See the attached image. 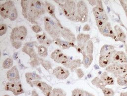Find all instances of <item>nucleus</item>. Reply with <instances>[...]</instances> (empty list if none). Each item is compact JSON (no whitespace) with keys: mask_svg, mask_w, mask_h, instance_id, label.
<instances>
[{"mask_svg":"<svg viewBox=\"0 0 127 96\" xmlns=\"http://www.w3.org/2000/svg\"><path fill=\"white\" fill-rule=\"evenodd\" d=\"M45 12L44 2L41 0H30L27 19L32 24L37 25L36 20Z\"/></svg>","mask_w":127,"mask_h":96,"instance_id":"f257e3e1","label":"nucleus"},{"mask_svg":"<svg viewBox=\"0 0 127 96\" xmlns=\"http://www.w3.org/2000/svg\"><path fill=\"white\" fill-rule=\"evenodd\" d=\"M59 4L64 15L71 21L76 22V3L74 0H54Z\"/></svg>","mask_w":127,"mask_h":96,"instance_id":"f03ea898","label":"nucleus"},{"mask_svg":"<svg viewBox=\"0 0 127 96\" xmlns=\"http://www.w3.org/2000/svg\"><path fill=\"white\" fill-rule=\"evenodd\" d=\"M45 30L53 40L59 38L61 36V28L58 25L57 22L51 17L45 16L44 18Z\"/></svg>","mask_w":127,"mask_h":96,"instance_id":"7ed1b4c3","label":"nucleus"},{"mask_svg":"<svg viewBox=\"0 0 127 96\" xmlns=\"http://www.w3.org/2000/svg\"><path fill=\"white\" fill-rule=\"evenodd\" d=\"M88 8L83 0H79L76 2V22L85 23L88 19Z\"/></svg>","mask_w":127,"mask_h":96,"instance_id":"20e7f679","label":"nucleus"},{"mask_svg":"<svg viewBox=\"0 0 127 96\" xmlns=\"http://www.w3.org/2000/svg\"><path fill=\"white\" fill-rule=\"evenodd\" d=\"M27 35V29L24 26L14 28L11 32L10 40L12 42H22Z\"/></svg>","mask_w":127,"mask_h":96,"instance_id":"39448f33","label":"nucleus"},{"mask_svg":"<svg viewBox=\"0 0 127 96\" xmlns=\"http://www.w3.org/2000/svg\"><path fill=\"white\" fill-rule=\"evenodd\" d=\"M105 70L106 72L113 74L115 77L118 78L127 73V64L113 63L106 67Z\"/></svg>","mask_w":127,"mask_h":96,"instance_id":"423d86ee","label":"nucleus"},{"mask_svg":"<svg viewBox=\"0 0 127 96\" xmlns=\"http://www.w3.org/2000/svg\"><path fill=\"white\" fill-rule=\"evenodd\" d=\"M93 12L96 20L108 21V17L104 9L101 0H97V4L93 8Z\"/></svg>","mask_w":127,"mask_h":96,"instance_id":"0eeeda50","label":"nucleus"},{"mask_svg":"<svg viewBox=\"0 0 127 96\" xmlns=\"http://www.w3.org/2000/svg\"><path fill=\"white\" fill-rule=\"evenodd\" d=\"M4 90L12 92L14 95L16 96H19L25 93L20 81L7 82L5 84Z\"/></svg>","mask_w":127,"mask_h":96,"instance_id":"6e6552de","label":"nucleus"},{"mask_svg":"<svg viewBox=\"0 0 127 96\" xmlns=\"http://www.w3.org/2000/svg\"><path fill=\"white\" fill-rule=\"evenodd\" d=\"M90 40V36L89 34L79 33L78 34L76 37L77 46L75 47V49L79 53L82 54L84 51L85 47Z\"/></svg>","mask_w":127,"mask_h":96,"instance_id":"1a4fd4ad","label":"nucleus"},{"mask_svg":"<svg viewBox=\"0 0 127 96\" xmlns=\"http://www.w3.org/2000/svg\"><path fill=\"white\" fill-rule=\"evenodd\" d=\"M50 57L55 62L63 64L64 66L67 64L70 61L69 58L59 49H56L54 51L51 53Z\"/></svg>","mask_w":127,"mask_h":96,"instance_id":"9d476101","label":"nucleus"},{"mask_svg":"<svg viewBox=\"0 0 127 96\" xmlns=\"http://www.w3.org/2000/svg\"><path fill=\"white\" fill-rule=\"evenodd\" d=\"M15 6L12 0H7L0 5V15L4 19L8 18L10 14Z\"/></svg>","mask_w":127,"mask_h":96,"instance_id":"9b49d317","label":"nucleus"},{"mask_svg":"<svg viewBox=\"0 0 127 96\" xmlns=\"http://www.w3.org/2000/svg\"><path fill=\"white\" fill-rule=\"evenodd\" d=\"M38 44L36 41L27 42L25 44L24 46L22 49V51L28 55L30 57V59H32L38 56L37 54L34 51V47H38Z\"/></svg>","mask_w":127,"mask_h":96,"instance_id":"f8f14e48","label":"nucleus"},{"mask_svg":"<svg viewBox=\"0 0 127 96\" xmlns=\"http://www.w3.org/2000/svg\"><path fill=\"white\" fill-rule=\"evenodd\" d=\"M32 84L33 86L39 89L45 96H50L53 88L52 86L47 84L46 83L41 81L40 80L32 81Z\"/></svg>","mask_w":127,"mask_h":96,"instance_id":"ddd939ff","label":"nucleus"},{"mask_svg":"<svg viewBox=\"0 0 127 96\" xmlns=\"http://www.w3.org/2000/svg\"><path fill=\"white\" fill-rule=\"evenodd\" d=\"M44 6H45V8L46 10V11L54 19V20L57 22L58 25L59 26V27L62 29L64 27L63 25H62L61 22L60 21L59 19H58L57 17L56 14H55V7L54 4L52 3L45 1L44 2Z\"/></svg>","mask_w":127,"mask_h":96,"instance_id":"4468645a","label":"nucleus"},{"mask_svg":"<svg viewBox=\"0 0 127 96\" xmlns=\"http://www.w3.org/2000/svg\"><path fill=\"white\" fill-rule=\"evenodd\" d=\"M52 74L58 79L64 80L69 76L70 73L67 69L61 66H57L53 69Z\"/></svg>","mask_w":127,"mask_h":96,"instance_id":"2eb2a0df","label":"nucleus"},{"mask_svg":"<svg viewBox=\"0 0 127 96\" xmlns=\"http://www.w3.org/2000/svg\"><path fill=\"white\" fill-rule=\"evenodd\" d=\"M127 64V56L123 51H116L112 58V64Z\"/></svg>","mask_w":127,"mask_h":96,"instance_id":"dca6fc26","label":"nucleus"},{"mask_svg":"<svg viewBox=\"0 0 127 96\" xmlns=\"http://www.w3.org/2000/svg\"><path fill=\"white\" fill-rule=\"evenodd\" d=\"M7 78L9 82H17L20 81L19 71L16 66H13L6 73Z\"/></svg>","mask_w":127,"mask_h":96,"instance_id":"f3484780","label":"nucleus"},{"mask_svg":"<svg viewBox=\"0 0 127 96\" xmlns=\"http://www.w3.org/2000/svg\"><path fill=\"white\" fill-rule=\"evenodd\" d=\"M101 34L105 37H110L116 41V36L114 30L113 29L111 24L109 22H107L105 26L99 31Z\"/></svg>","mask_w":127,"mask_h":96,"instance_id":"a211bd4d","label":"nucleus"},{"mask_svg":"<svg viewBox=\"0 0 127 96\" xmlns=\"http://www.w3.org/2000/svg\"><path fill=\"white\" fill-rule=\"evenodd\" d=\"M61 36L66 41L72 42L74 44L76 41V38L75 35L68 28L64 27L61 31Z\"/></svg>","mask_w":127,"mask_h":96,"instance_id":"6ab92c4d","label":"nucleus"},{"mask_svg":"<svg viewBox=\"0 0 127 96\" xmlns=\"http://www.w3.org/2000/svg\"><path fill=\"white\" fill-rule=\"evenodd\" d=\"M107 54L104 55H100L98 63L100 67L102 68H105L112 64V58L113 54L115 53Z\"/></svg>","mask_w":127,"mask_h":96,"instance_id":"aec40b11","label":"nucleus"},{"mask_svg":"<svg viewBox=\"0 0 127 96\" xmlns=\"http://www.w3.org/2000/svg\"><path fill=\"white\" fill-rule=\"evenodd\" d=\"M114 30L116 36V41H120L126 44V35L121 27L118 25H116L114 26Z\"/></svg>","mask_w":127,"mask_h":96,"instance_id":"412c9836","label":"nucleus"},{"mask_svg":"<svg viewBox=\"0 0 127 96\" xmlns=\"http://www.w3.org/2000/svg\"><path fill=\"white\" fill-rule=\"evenodd\" d=\"M53 41L55 43L56 45L59 46L63 50H68L71 47H75L76 45L74 43L68 42L66 41H63L61 40L60 38H57L53 40Z\"/></svg>","mask_w":127,"mask_h":96,"instance_id":"4be33fe9","label":"nucleus"},{"mask_svg":"<svg viewBox=\"0 0 127 96\" xmlns=\"http://www.w3.org/2000/svg\"><path fill=\"white\" fill-rule=\"evenodd\" d=\"M82 64V61L80 59H77L74 60H70L69 62L64 66L66 68H69L71 72L75 71L76 69L80 67Z\"/></svg>","mask_w":127,"mask_h":96,"instance_id":"5701e85b","label":"nucleus"},{"mask_svg":"<svg viewBox=\"0 0 127 96\" xmlns=\"http://www.w3.org/2000/svg\"><path fill=\"white\" fill-rule=\"evenodd\" d=\"M25 78L28 84H29L32 87H33L32 84V81L41 80V77L35 72L26 73Z\"/></svg>","mask_w":127,"mask_h":96,"instance_id":"b1692460","label":"nucleus"},{"mask_svg":"<svg viewBox=\"0 0 127 96\" xmlns=\"http://www.w3.org/2000/svg\"><path fill=\"white\" fill-rule=\"evenodd\" d=\"M83 56V60L82 63L85 68H88L93 61V55H88L84 51L82 54Z\"/></svg>","mask_w":127,"mask_h":96,"instance_id":"393cba45","label":"nucleus"},{"mask_svg":"<svg viewBox=\"0 0 127 96\" xmlns=\"http://www.w3.org/2000/svg\"><path fill=\"white\" fill-rule=\"evenodd\" d=\"M114 46L111 45H104L101 48L100 51V55H104L114 53L116 51Z\"/></svg>","mask_w":127,"mask_h":96,"instance_id":"a878e982","label":"nucleus"},{"mask_svg":"<svg viewBox=\"0 0 127 96\" xmlns=\"http://www.w3.org/2000/svg\"><path fill=\"white\" fill-rule=\"evenodd\" d=\"M100 79L106 85H113L114 84V80L113 78L109 76L107 72H103L100 76Z\"/></svg>","mask_w":127,"mask_h":96,"instance_id":"bb28decb","label":"nucleus"},{"mask_svg":"<svg viewBox=\"0 0 127 96\" xmlns=\"http://www.w3.org/2000/svg\"><path fill=\"white\" fill-rule=\"evenodd\" d=\"M30 0H21V6L22 7V13L24 17L27 19L28 16V12Z\"/></svg>","mask_w":127,"mask_h":96,"instance_id":"cd10ccee","label":"nucleus"},{"mask_svg":"<svg viewBox=\"0 0 127 96\" xmlns=\"http://www.w3.org/2000/svg\"><path fill=\"white\" fill-rule=\"evenodd\" d=\"M37 53L40 58H46L48 56V49L45 46L41 45L37 47Z\"/></svg>","mask_w":127,"mask_h":96,"instance_id":"c85d7f7f","label":"nucleus"},{"mask_svg":"<svg viewBox=\"0 0 127 96\" xmlns=\"http://www.w3.org/2000/svg\"><path fill=\"white\" fill-rule=\"evenodd\" d=\"M91 83L97 88L102 89L103 88L105 87L106 85L98 77H95L92 81Z\"/></svg>","mask_w":127,"mask_h":96,"instance_id":"c756f323","label":"nucleus"},{"mask_svg":"<svg viewBox=\"0 0 127 96\" xmlns=\"http://www.w3.org/2000/svg\"><path fill=\"white\" fill-rule=\"evenodd\" d=\"M118 84L122 86H127V73L118 77L117 79Z\"/></svg>","mask_w":127,"mask_h":96,"instance_id":"7c9ffc66","label":"nucleus"},{"mask_svg":"<svg viewBox=\"0 0 127 96\" xmlns=\"http://www.w3.org/2000/svg\"><path fill=\"white\" fill-rule=\"evenodd\" d=\"M93 51H94L93 43L92 40H90L87 43L85 47L84 52L88 55H93Z\"/></svg>","mask_w":127,"mask_h":96,"instance_id":"2f4dec72","label":"nucleus"},{"mask_svg":"<svg viewBox=\"0 0 127 96\" xmlns=\"http://www.w3.org/2000/svg\"><path fill=\"white\" fill-rule=\"evenodd\" d=\"M50 96H66L65 92L61 88H56L53 89Z\"/></svg>","mask_w":127,"mask_h":96,"instance_id":"473e14b6","label":"nucleus"},{"mask_svg":"<svg viewBox=\"0 0 127 96\" xmlns=\"http://www.w3.org/2000/svg\"><path fill=\"white\" fill-rule=\"evenodd\" d=\"M39 61L40 63V64L45 68L47 71H49L50 70H51L52 68V65L50 62H49L47 60H44L43 59L40 58L39 59Z\"/></svg>","mask_w":127,"mask_h":96,"instance_id":"72a5a7b5","label":"nucleus"},{"mask_svg":"<svg viewBox=\"0 0 127 96\" xmlns=\"http://www.w3.org/2000/svg\"><path fill=\"white\" fill-rule=\"evenodd\" d=\"M13 64V61L10 58H6L2 64V67L4 69H9L12 67Z\"/></svg>","mask_w":127,"mask_h":96,"instance_id":"f704fd0d","label":"nucleus"},{"mask_svg":"<svg viewBox=\"0 0 127 96\" xmlns=\"http://www.w3.org/2000/svg\"><path fill=\"white\" fill-rule=\"evenodd\" d=\"M39 59L40 58L37 56L35 58H34L32 59H30V62L29 64L31 66V67L32 68H35L37 66H39L40 64V63L39 61Z\"/></svg>","mask_w":127,"mask_h":96,"instance_id":"c9c22d12","label":"nucleus"},{"mask_svg":"<svg viewBox=\"0 0 127 96\" xmlns=\"http://www.w3.org/2000/svg\"><path fill=\"white\" fill-rule=\"evenodd\" d=\"M71 96H85V91L79 88L74 89L71 92Z\"/></svg>","mask_w":127,"mask_h":96,"instance_id":"e433bc0d","label":"nucleus"},{"mask_svg":"<svg viewBox=\"0 0 127 96\" xmlns=\"http://www.w3.org/2000/svg\"><path fill=\"white\" fill-rule=\"evenodd\" d=\"M104 96H114L115 92L112 89L104 87L102 89Z\"/></svg>","mask_w":127,"mask_h":96,"instance_id":"4c0bfd02","label":"nucleus"},{"mask_svg":"<svg viewBox=\"0 0 127 96\" xmlns=\"http://www.w3.org/2000/svg\"><path fill=\"white\" fill-rule=\"evenodd\" d=\"M37 40L38 43L40 44H43V43L45 42V41L48 39L45 33H43L42 34H37L36 35Z\"/></svg>","mask_w":127,"mask_h":96,"instance_id":"58836bf2","label":"nucleus"},{"mask_svg":"<svg viewBox=\"0 0 127 96\" xmlns=\"http://www.w3.org/2000/svg\"><path fill=\"white\" fill-rule=\"evenodd\" d=\"M17 17H18V12H17L16 8L15 7V6H14L8 18L11 21H13L17 19Z\"/></svg>","mask_w":127,"mask_h":96,"instance_id":"ea45409f","label":"nucleus"},{"mask_svg":"<svg viewBox=\"0 0 127 96\" xmlns=\"http://www.w3.org/2000/svg\"><path fill=\"white\" fill-rule=\"evenodd\" d=\"M107 22L108 21H102V20H96L95 21V23H96V25L97 27V28H98L99 31H100L105 26V25L107 24Z\"/></svg>","mask_w":127,"mask_h":96,"instance_id":"a19ab883","label":"nucleus"},{"mask_svg":"<svg viewBox=\"0 0 127 96\" xmlns=\"http://www.w3.org/2000/svg\"><path fill=\"white\" fill-rule=\"evenodd\" d=\"M7 30V26L5 24L1 23L0 25V36H3L4 35Z\"/></svg>","mask_w":127,"mask_h":96,"instance_id":"79ce46f5","label":"nucleus"},{"mask_svg":"<svg viewBox=\"0 0 127 96\" xmlns=\"http://www.w3.org/2000/svg\"><path fill=\"white\" fill-rule=\"evenodd\" d=\"M31 29H32V30L35 33H39V32L42 31V28L38 24L33 25L31 27Z\"/></svg>","mask_w":127,"mask_h":96,"instance_id":"37998d69","label":"nucleus"},{"mask_svg":"<svg viewBox=\"0 0 127 96\" xmlns=\"http://www.w3.org/2000/svg\"><path fill=\"white\" fill-rule=\"evenodd\" d=\"M119 1L125 12L127 18V0H120Z\"/></svg>","mask_w":127,"mask_h":96,"instance_id":"c03bdc74","label":"nucleus"},{"mask_svg":"<svg viewBox=\"0 0 127 96\" xmlns=\"http://www.w3.org/2000/svg\"><path fill=\"white\" fill-rule=\"evenodd\" d=\"M75 72H76V74H77V77L79 79L82 78L84 76V73L81 68H78L76 69Z\"/></svg>","mask_w":127,"mask_h":96,"instance_id":"a18cd8bd","label":"nucleus"},{"mask_svg":"<svg viewBox=\"0 0 127 96\" xmlns=\"http://www.w3.org/2000/svg\"><path fill=\"white\" fill-rule=\"evenodd\" d=\"M53 42V40H52L50 39H47L45 42L43 43V45L45 46H49L50 45H51L52 44Z\"/></svg>","mask_w":127,"mask_h":96,"instance_id":"49530a36","label":"nucleus"},{"mask_svg":"<svg viewBox=\"0 0 127 96\" xmlns=\"http://www.w3.org/2000/svg\"><path fill=\"white\" fill-rule=\"evenodd\" d=\"M90 30H91V27H90V25L88 24L85 25L83 27V29H82V30L83 31H85V32L89 31Z\"/></svg>","mask_w":127,"mask_h":96,"instance_id":"de8ad7c7","label":"nucleus"},{"mask_svg":"<svg viewBox=\"0 0 127 96\" xmlns=\"http://www.w3.org/2000/svg\"><path fill=\"white\" fill-rule=\"evenodd\" d=\"M89 3L91 5H96L97 4V0H88Z\"/></svg>","mask_w":127,"mask_h":96,"instance_id":"09e8293b","label":"nucleus"},{"mask_svg":"<svg viewBox=\"0 0 127 96\" xmlns=\"http://www.w3.org/2000/svg\"><path fill=\"white\" fill-rule=\"evenodd\" d=\"M31 96H38V94L36 93V92L35 90H33V91H32V95H31Z\"/></svg>","mask_w":127,"mask_h":96,"instance_id":"8fccbe9b","label":"nucleus"},{"mask_svg":"<svg viewBox=\"0 0 127 96\" xmlns=\"http://www.w3.org/2000/svg\"><path fill=\"white\" fill-rule=\"evenodd\" d=\"M85 96H94V95L91 94L90 93L87 92V91H85Z\"/></svg>","mask_w":127,"mask_h":96,"instance_id":"3c124183","label":"nucleus"},{"mask_svg":"<svg viewBox=\"0 0 127 96\" xmlns=\"http://www.w3.org/2000/svg\"><path fill=\"white\" fill-rule=\"evenodd\" d=\"M120 96H127V92H121Z\"/></svg>","mask_w":127,"mask_h":96,"instance_id":"603ef678","label":"nucleus"},{"mask_svg":"<svg viewBox=\"0 0 127 96\" xmlns=\"http://www.w3.org/2000/svg\"><path fill=\"white\" fill-rule=\"evenodd\" d=\"M17 55H18V53H17V52H15V53L13 55V59H14V60H16V59L15 57L17 58Z\"/></svg>","mask_w":127,"mask_h":96,"instance_id":"864d4df0","label":"nucleus"},{"mask_svg":"<svg viewBox=\"0 0 127 96\" xmlns=\"http://www.w3.org/2000/svg\"><path fill=\"white\" fill-rule=\"evenodd\" d=\"M125 51H126V53L127 55V43L125 44Z\"/></svg>","mask_w":127,"mask_h":96,"instance_id":"5fc2aeb1","label":"nucleus"},{"mask_svg":"<svg viewBox=\"0 0 127 96\" xmlns=\"http://www.w3.org/2000/svg\"><path fill=\"white\" fill-rule=\"evenodd\" d=\"M3 96H9V95H4Z\"/></svg>","mask_w":127,"mask_h":96,"instance_id":"6e6d98bb","label":"nucleus"}]
</instances>
